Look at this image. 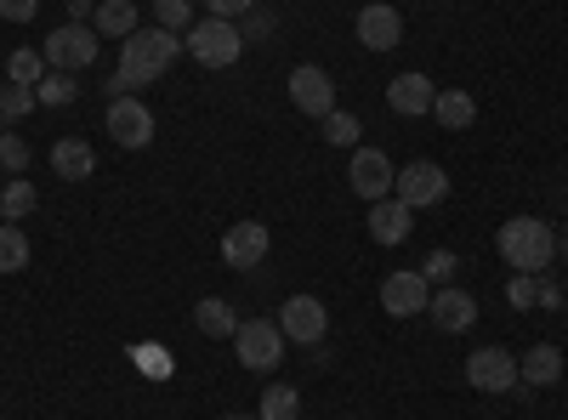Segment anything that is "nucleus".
<instances>
[{"label":"nucleus","instance_id":"obj_1","mask_svg":"<svg viewBox=\"0 0 568 420\" xmlns=\"http://www.w3.org/2000/svg\"><path fill=\"white\" fill-rule=\"evenodd\" d=\"M176 58H182V34H171V29H136L120 40V74L131 85H154Z\"/></svg>","mask_w":568,"mask_h":420},{"label":"nucleus","instance_id":"obj_2","mask_svg":"<svg viewBox=\"0 0 568 420\" xmlns=\"http://www.w3.org/2000/svg\"><path fill=\"white\" fill-rule=\"evenodd\" d=\"M495 245H500V256H506L511 273H546L557 262V233L540 216H511L495 233Z\"/></svg>","mask_w":568,"mask_h":420},{"label":"nucleus","instance_id":"obj_3","mask_svg":"<svg viewBox=\"0 0 568 420\" xmlns=\"http://www.w3.org/2000/svg\"><path fill=\"white\" fill-rule=\"evenodd\" d=\"M182 52L194 58L200 69H233V63H240V52H245V34H240V23H227V18H211V12H205L194 29H187Z\"/></svg>","mask_w":568,"mask_h":420},{"label":"nucleus","instance_id":"obj_4","mask_svg":"<svg viewBox=\"0 0 568 420\" xmlns=\"http://www.w3.org/2000/svg\"><path fill=\"white\" fill-rule=\"evenodd\" d=\"M98 52H103V34L91 29V23H63V29L45 34V45H40L45 69H63V74L91 69V63H98Z\"/></svg>","mask_w":568,"mask_h":420},{"label":"nucleus","instance_id":"obj_5","mask_svg":"<svg viewBox=\"0 0 568 420\" xmlns=\"http://www.w3.org/2000/svg\"><path fill=\"white\" fill-rule=\"evenodd\" d=\"M393 199H404L409 211H433L449 199V171L438 160H415V165H398L393 176Z\"/></svg>","mask_w":568,"mask_h":420},{"label":"nucleus","instance_id":"obj_6","mask_svg":"<svg viewBox=\"0 0 568 420\" xmlns=\"http://www.w3.org/2000/svg\"><path fill=\"white\" fill-rule=\"evenodd\" d=\"M278 330H284V341H296V347H318L324 336H329V313H324V301L318 296H291L278 307Z\"/></svg>","mask_w":568,"mask_h":420},{"label":"nucleus","instance_id":"obj_7","mask_svg":"<svg viewBox=\"0 0 568 420\" xmlns=\"http://www.w3.org/2000/svg\"><path fill=\"white\" fill-rule=\"evenodd\" d=\"M393 176H398V165H393L382 148H353V160H347V182H353V194H358L364 205L387 199V194H393Z\"/></svg>","mask_w":568,"mask_h":420},{"label":"nucleus","instance_id":"obj_8","mask_svg":"<svg viewBox=\"0 0 568 420\" xmlns=\"http://www.w3.org/2000/svg\"><path fill=\"white\" fill-rule=\"evenodd\" d=\"M233 352H240L245 369H273L284 358V330L273 318H251V324H240V336H233Z\"/></svg>","mask_w":568,"mask_h":420},{"label":"nucleus","instance_id":"obj_9","mask_svg":"<svg viewBox=\"0 0 568 420\" xmlns=\"http://www.w3.org/2000/svg\"><path fill=\"white\" fill-rule=\"evenodd\" d=\"M426 301H433V285H426L420 267H398L382 278V307L393 318H415V313H426Z\"/></svg>","mask_w":568,"mask_h":420},{"label":"nucleus","instance_id":"obj_10","mask_svg":"<svg viewBox=\"0 0 568 420\" xmlns=\"http://www.w3.org/2000/svg\"><path fill=\"white\" fill-rule=\"evenodd\" d=\"M103 125H109V136L120 148H149L154 143V114H149V103H136V98H114Z\"/></svg>","mask_w":568,"mask_h":420},{"label":"nucleus","instance_id":"obj_11","mask_svg":"<svg viewBox=\"0 0 568 420\" xmlns=\"http://www.w3.org/2000/svg\"><path fill=\"white\" fill-rule=\"evenodd\" d=\"M433 103H438L433 74H420V69L393 74V85H387V109H393V114H404V120H426V114H433Z\"/></svg>","mask_w":568,"mask_h":420},{"label":"nucleus","instance_id":"obj_12","mask_svg":"<svg viewBox=\"0 0 568 420\" xmlns=\"http://www.w3.org/2000/svg\"><path fill=\"white\" fill-rule=\"evenodd\" d=\"M466 381L478 392H511L517 387V358L506 347H478L466 358Z\"/></svg>","mask_w":568,"mask_h":420},{"label":"nucleus","instance_id":"obj_13","mask_svg":"<svg viewBox=\"0 0 568 420\" xmlns=\"http://www.w3.org/2000/svg\"><path fill=\"white\" fill-rule=\"evenodd\" d=\"M291 103H296L302 114L324 120L329 109H336V80H329V69H318V63H302V69L291 74Z\"/></svg>","mask_w":568,"mask_h":420},{"label":"nucleus","instance_id":"obj_14","mask_svg":"<svg viewBox=\"0 0 568 420\" xmlns=\"http://www.w3.org/2000/svg\"><path fill=\"white\" fill-rule=\"evenodd\" d=\"M267 245H273V239H267L262 222H233V227L222 233V262L240 267V273H251V267L267 256Z\"/></svg>","mask_w":568,"mask_h":420},{"label":"nucleus","instance_id":"obj_15","mask_svg":"<svg viewBox=\"0 0 568 420\" xmlns=\"http://www.w3.org/2000/svg\"><path fill=\"white\" fill-rule=\"evenodd\" d=\"M426 313H433V324H438V330H449V336H460V330L478 324V301H471L460 285H438L433 301H426Z\"/></svg>","mask_w":568,"mask_h":420},{"label":"nucleus","instance_id":"obj_16","mask_svg":"<svg viewBox=\"0 0 568 420\" xmlns=\"http://www.w3.org/2000/svg\"><path fill=\"white\" fill-rule=\"evenodd\" d=\"M409 227H415V211H409L404 199L387 194V199L369 205V239H375V245H404Z\"/></svg>","mask_w":568,"mask_h":420},{"label":"nucleus","instance_id":"obj_17","mask_svg":"<svg viewBox=\"0 0 568 420\" xmlns=\"http://www.w3.org/2000/svg\"><path fill=\"white\" fill-rule=\"evenodd\" d=\"M358 40L369 45V52H393V45L404 40L398 7H382V0H375V7H364V12H358Z\"/></svg>","mask_w":568,"mask_h":420},{"label":"nucleus","instance_id":"obj_18","mask_svg":"<svg viewBox=\"0 0 568 420\" xmlns=\"http://www.w3.org/2000/svg\"><path fill=\"white\" fill-rule=\"evenodd\" d=\"M557 381H562V352L551 341H535L517 358V387H557Z\"/></svg>","mask_w":568,"mask_h":420},{"label":"nucleus","instance_id":"obj_19","mask_svg":"<svg viewBox=\"0 0 568 420\" xmlns=\"http://www.w3.org/2000/svg\"><path fill=\"white\" fill-rule=\"evenodd\" d=\"M52 171L63 182H85L91 171H98V154H91L85 136H58V143H52Z\"/></svg>","mask_w":568,"mask_h":420},{"label":"nucleus","instance_id":"obj_20","mask_svg":"<svg viewBox=\"0 0 568 420\" xmlns=\"http://www.w3.org/2000/svg\"><path fill=\"white\" fill-rule=\"evenodd\" d=\"M194 324L211 336V341H233L240 336V313H233L222 296H205V301H194Z\"/></svg>","mask_w":568,"mask_h":420},{"label":"nucleus","instance_id":"obj_21","mask_svg":"<svg viewBox=\"0 0 568 420\" xmlns=\"http://www.w3.org/2000/svg\"><path fill=\"white\" fill-rule=\"evenodd\" d=\"M91 29L103 40H125V34H136V7L131 0H103V7L91 12Z\"/></svg>","mask_w":568,"mask_h":420},{"label":"nucleus","instance_id":"obj_22","mask_svg":"<svg viewBox=\"0 0 568 420\" xmlns=\"http://www.w3.org/2000/svg\"><path fill=\"white\" fill-rule=\"evenodd\" d=\"M433 120H438V125H449V131H466L471 120H478V103H471V91H438Z\"/></svg>","mask_w":568,"mask_h":420},{"label":"nucleus","instance_id":"obj_23","mask_svg":"<svg viewBox=\"0 0 568 420\" xmlns=\"http://www.w3.org/2000/svg\"><path fill=\"white\" fill-rule=\"evenodd\" d=\"M34 205H40L34 182H29V176H7V188H0V216H7V222H23Z\"/></svg>","mask_w":568,"mask_h":420},{"label":"nucleus","instance_id":"obj_24","mask_svg":"<svg viewBox=\"0 0 568 420\" xmlns=\"http://www.w3.org/2000/svg\"><path fill=\"white\" fill-rule=\"evenodd\" d=\"M29 267V239H23V227L0 216V273H23Z\"/></svg>","mask_w":568,"mask_h":420},{"label":"nucleus","instance_id":"obj_25","mask_svg":"<svg viewBox=\"0 0 568 420\" xmlns=\"http://www.w3.org/2000/svg\"><path fill=\"white\" fill-rule=\"evenodd\" d=\"M34 109H40L34 85H18V80L0 85V125H12V120H23V114H34Z\"/></svg>","mask_w":568,"mask_h":420},{"label":"nucleus","instance_id":"obj_26","mask_svg":"<svg viewBox=\"0 0 568 420\" xmlns=\"http://www.w3.org/2000/svg\"><path fill=\"white\" fill-rule=\"evenodd\" d=\"M34 98L45 103V109H63V103H74L80 98V80L74 74H63V69H52L40 85H34Z\"/></svg>","mask_w":568,"mask_h":420},{"label":"nucleus","instance_id":"obj_27","mask_svg":"<svg viewBox=\"0 0 568 420\" xmlns=\"http://www.w3.org/2000/svg\"><path fill=\"white\" fill-rule=\"evenodd\" d=\"M358 131H364V120H358V114H347V109H329V114H324V136H329V148H358Z\"/></svg>","mask_w":568,"mask_h":420},{"label":"nucleus","instance_id":"obj_28","mask_svg":"<svg viewBox=\"0 0 568 420\" xmlns=\"http://www.w3.org/2000/svg\"><path fill=\"white\" fill-rule=\"evenodd\" d=\"M296 414H302V392H291V387H267L262 392L256 420H296Z\"/></svg>","mask_w":568,"mask_h":420},{"label":"nucleus","instance_id":"obj_29","mask_svg":"<svg viewBox=\"0 0 568 420\" xmlns=\"http://www.w3.org/2000/svg\"><path fill=\"white\" fill-rule=\"evenodd\" d=\"M45 74H52V69H45V58L29 52V45H18V52L7 58V80H18V85H40Z\"/></svg>","mask_w":568,"mask_h":420},{"label":"nucleus","instance_id":"obj_30","mask_svg":"<svg viewBox=\"0 0 568 420\" xmlns=\"http://www.w3.org/2000/svg\"><path fill=\"white\" fill-rule=\"evenodd\" d=\"M23 165H29V143H23L12 125H0V171H7V176H23Z\"/></svg>","mask_w":568,"mask_h":420},{"label":"nucleus","instance_id":"obj_31","mask_svg":"<svg viewBox=\"0 0 568 420\" xmlns=\"http://www.w3.org/2000/svg\"><path fill=\"white\" fill-rule=\"evenodd\" d=\"M154 23L160 29H194V0H154Z\"/></svg>","mask_w":568,"mask_h":420},{"label":"nucleus","instance_id":"obj_32","mask_svg":"<svg viewBox=\"0 0 568 420\" xmlns=\"http://www.w3.org/2000/svg\"><path fill=\"white\" fill-rule=\"evenodd\" d=\"M455 267H460V262H455V250H433L420 273H426V285L438 290V285H449V278H455Z\"/></svg>","mask_w":568,"mask_h":420},{"label":"nucleus","instance_id":"obj_33","mask_svg":"<svg viewBox=\"0 0 568 420\" xmlns=\"http://www.w3.org/2000/svg\"><path fill=\"white\" fill-rule=\"evenodd\" d=\"M506 301L524 313V307H535V273H511L506 278Z\"/></svg>","mask_w":568,"mask_h":420},{"label":"nucleus","instance_id":"obj_34","mask_svg":"<svg viewBox=\"0 0 568 420\" xmlns=\"http://www.w3.org/2000/svg\"><path fill=\"white\" fill-rule=\"evenodd\" d=\"M273 29H278V23H273V12H267V7H251V12L240 18V34H245V40H267Z\"/></svg>","mask_w":568,"mask_h":420},{"label":"nucleus","instance_id":"obj_35","mask_svg":"<svg viewBox=\"0 0 568 420\" xmlns=\"http://www.w3.org/2000/svg\"><path fill=\"white\" fill-rule=\"evenodd\" d=\"M251 7H256V0H205V12L211 18H227V23H240Z\"/></svg>","mask_w":568,"mask_h":420},{"label":"nucleus","instance_id":"obj_36","mask_svg":"<svg viewBox=\"0 0 568 420\" xmlns=\"http://www.w3.org/2000/svg\"><path fill=\"white\" fill-rule=\"evenodd\" d=\"M40 12V0H0V18H7V23H29Z\"/></svg>","mask_w":568,"mask_h":420},{"label":"nucleus","instance_id":"obj_37","mask_svg":"<svg viewBox=\"0 0 568 420\" xmlns=\"http://www.w3.org/2000/svg\"><path fill=\"white\" fill-rule=\"evenodd\" d=\"M557 301H568L557 285H551V278L546 273H535V307H557Z\"/></svg>","mask_w":568,"mask_h":420},{"label":"nucleus","instance_id":"obj_38","mask_svg":"<svg viewBox=\"0 0 568 420\" xmlns=\"http://www.w3.org/2000/svg\"><path fill=\"white\" fill-rule=\"evenodd\" d=\"M131 91H136V85H131L125 74H109V103H114V98H131Z\"/></svg>","mask_w":568,"mask_h":420},{"label":"nucleus","instance_id":"obj_39","mask_svg":"<svg viewBox=\"0 0 568 420\" xmlns=\"http://www.w3.org/2000/svg\"><path fill=\"white\" fill-rule=\"evenodd\" d=\"M69 23H91V0H69Z\"/></svg>","mask_w":568,"mask_h":420},{"label":"nucleus","instance_id":"obj_40","mask_svg":"<svg viewBox=\"0 0 568 420\" xmlns=\"http://www.w3.org/2000/svg\"><path fill=\"white\" fill-rule=\"evenodd\" d=\"M557 250H562V262H568V227L557 233Z\"/></svg>","mask_w":568,"mask_h":420},{"label":"nucleus","instance_id":"obj_41","mask_svg":"<svg viewBox=\"0 0 568 420\" xmlns=\"http://www.w3.org/2000/svg\"><path fill=\"white\" fill-rule=\"evenodd\" d=\"M222 420H256V414H222Z\"/></svg>","mask_w":568,"mask_h":420}]
</instances>
